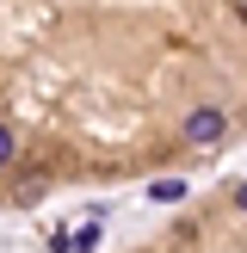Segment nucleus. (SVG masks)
<instances>
[{"instance_id": "nucleus-1", "label": "nucleus", "mask_w": 247, "mask_h": 253, "mask_svg": "<svg viewBox=\"0 0 247 253\" xmlns=\"http://www.w3.org/2000/svg\"><path fill=\"white\" fill-rule=\"evenodd\" d=\"M222 136H229V111L222 105H192L179 118V142L185 148H216Z\"/></svg>"}, {"instance_id": "nucleus-2", "label": "nucleus", "mask_w": 247, "mask_h": 253, "mask_svg": "<svg viewBox=\"0 0 247 253\" xmlns=\"http://www.w3.org/2000/svg\"><path fill=\"white\" fill-rule=\"evenodd\" d=\"M0 161H12V136L6 130H0Z\"/></svg>"}, {"instance_id": "nucleus-3", "label": "nucleus", "mask_w": 247, "mask_h": 253, "mask_svg": "<svg viewBox=\"0 0 247 253\" xmlns=\"http://www.w3.org/2000/svg\"><path fill=\"white\" fill-rule=\"evenodd\" d=\"M235 210H241V216H247V185H241V192H235Z\"/></svg>"}]
</instances>
